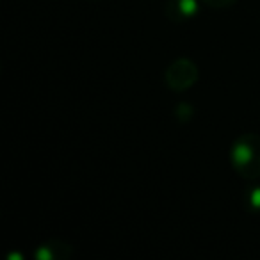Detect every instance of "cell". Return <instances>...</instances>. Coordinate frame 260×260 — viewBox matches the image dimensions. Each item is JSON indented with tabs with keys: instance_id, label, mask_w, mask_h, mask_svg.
<instances>
[{
	"instance_id": "4",
	"label": "cell",
	"mask_w": 260,
	"mask_h": 260,
	"mask_svg": "<svg viewBox=\"0 0 260 260\" xmlns=\"http://www.w3.org/2000/svg\"><path fill=\"white\" fill-rule=\"evenodd\" d=\"M38 258H50V253H48L47 249H40V251H38Z\"/></svg>"
},
{
	"instance_id": "3",
	"label": "cell",
	"mask_w": 260,
	"mask_h": 260,
	"mask_svg": "<svg viewBox=\"0 0 260 260\" xmlns=\"http://www.w3.org/2000/svg\"><path fill=\"white\" fill-rule=\"evenodd\" d=\"M251 205L260 209V187H256L255 191L251 192Z\"/></svg>"
},
{
	"instance_id": "2",
	"label": "cell",
	"mask_w": 260,
	"mask_h": 260,
	"mask_svg": "<svg viewBox=\"0 0 260 260\" xmlns=\"http://www.w3.org/2000/svg\"><path fill=\"white\" fill-rule=\"evenodd\" d=\"M180 11L184 15H192L196 11V0H180Z\"/></svg>"
},
{
	"instance_id": "1",
	"label": "cell",
	"mask_w": 260,
	"mask_h": 260,
	"mask_svg": "<svg viewBox=\"0 0 260 260\" xmlns=\"http://www.w3.org/2000/svg\"><path fill=\"white\" fill-rule=\"evenodd\" d=\"M234 159L237 160L239 164H246L251 160V150H249V146L246 145H237L234 148Z\"/></svg>"
}]
</instances>
